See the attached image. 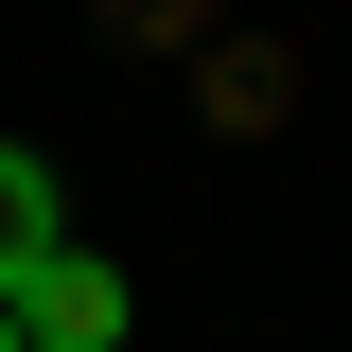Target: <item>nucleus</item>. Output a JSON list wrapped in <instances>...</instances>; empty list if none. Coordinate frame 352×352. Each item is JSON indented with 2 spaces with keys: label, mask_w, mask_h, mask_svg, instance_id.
<instances>
[{
  "label": "nucleus",
  "mask_w": 352,
  "mask_h": 352,
  "mask_svg": "<svg viewBox=\"0 0 352 352\" xmlns=\"http://www.w3.org/2000/svg\"><path fill=\"white\" fill-rule=\"evenodd\" d=\"M18 335H36V352H124V264L53 247V264H36V300H18Z\"/></svg>",
  "instance_id": "nucleus-1"
},
{
  "label": "nucleus",
  "mask_w": 352,
  "mask_h": 352,
  "mask_svg": "<svg viewBox=\"0 0 352 352\" xmlns=\"http://www.w3.org/2000/svg\"><path fill=\"white\" fill-rule=\"evenodd\" d=\"M53 247H71V194H53L36 141H0V317L36 300V264H53Z\"/></svg>",
  "instance_id": "nucleus-2"
},
{
  "label": "nucleus",
  "mask_w": 352,
  "mask_h": 352,
  "mask_svg": "<svg viewBox=\"0 0 352 352\" xmlns=\"http://www.w3.org/2000/svg\"><path fill=\"white\" fill-rule=\"evenodd\" d=\"M0 352H36V335H18V317H0Z\"/></svg>",
  "instance_id": "nucleus-3"
}]
</instances>
